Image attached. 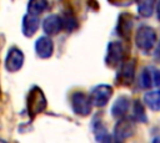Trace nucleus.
<instances>
[{"label": "nucleus", "instance_id": "obj_1", "mask_svg": "<svg viewBox=\"0 0 160 143\" xmlns=\"http://www.w3.org/2000/svg\"><path fill=\"white\" fill-rule=\"evenodd\" d=\"M156 32L152 27L150 26H140L136 31L135 35V44L136 46L144 51V52H149L156 44Z\"/></svg>", "mask_w": 160, "mask_h": 143}, {"label": "nucleus", "instance_id": "obj_2", "mask_svg": "<svg viewBox=\"0 0 160 143\" xmlns=\"http://www.w3.org/2000/svg\"><path fill=\"white\" fill-rule=\"evenodd\" d=\"M28 112L30 117H35L46 108V98L39 87H32L28 95Z\"/></svg>", "mask_w": 160, "mask_h": 143}, {"label": "nucleus", "instance_id": "obj_3", "mask_svg": "<svg viewBox=\"0 0 160 143\" xmlns=\"http://www.w3.org/2000/svg\"><path fill=\"white\" fill-rule=\"evenodd\" d=\"M91 101L90 97H88L82 92H74L71 95V107L72 111L76 114L80 116H88L91 112Z\"/></svg>", "mask_w": 160, "mask_h": 143}, {"label": "nucleus", "instance_id": "obj_4", "mask_svg": "<svg viewBox=\"0 0 160 143\" xmlns=\"http://www.w3.org/2000/svg\"><path fill=\"white\" fill-rule=\"evenodd\" d=\"M112 95V87L109 85H98L90 93V101L96 107H104Z\"/></svg>", "mask_w": 160, "mask_h": 143}, {"label": "nucleus", "instance_id": "obj_5", "mask_svg": "<svg viewBox=\"0 0 160 143\" xmlns=\"http://www.w3.org/2000/svg\"><path fill=\"white\" fill-rule=\"evenodd\" d=\"M134 76H135V60H125V61L122 60L116 76V81L119 82V85L120 83L125 86L131 85Z\"/></svg>", "mask_w": 160, "mask_h": 143}, {"label": "nucleus", "instance_id": "obj_6", "mask_svg": "<svg viewBox=\"0 0 160 143\" xmlns=\"http://www.w3.org/2000/svg\"><path fill=\"white\" fill-rule=\"evenodd\" d=\"M124 60V48L120 42H110L108 46V53H106V65L110 67H115L120 65Z\"/></svg>", "mask_w": 160, "mask_h": 143}, {"label": "nucleus", "instance_id": "obj_7", "mask_svg": "<svg viewBox=\"0 0 160 143\" xmlns=\"http://www.w3.org/2000/svg\"><path fill=\"white\" fill-rule=\"evenodd\" d=\"M22 63H24V53L21 52V50H19L16 47L10 48L6 55V58H5L6 70L10 72H15L21 68Z\"/></svg>", "mask_w": 160, "mask_h": 143}, {"label": "nucleus", "instance_id": "obj_8", "mask_svg": "<svg viewBox=\"0 0 160 143\" xmlns=\"http://www.w3.org/2000/svg\"><path fill=\"white\" fill-rule=\"evenodd\" d=\"M135 132V123L128 118H121L114 129V136L118 141H124L126 138H129L130 136H132Z\"/></svg>", "mask_w": 160, "mask_h": 143}, {"label": "nucleus", "instance_id": "obj_9", "mask_svg": "<svg viewBox=\"0 0 160 143\" xmlns=\"http://www.w3.org/2000/svg\"><path fill=\"white\" fill-rule=\"evenodd\" d=\"M35 51L39 57L41 58H49L52 55L54 51V44L50 37L48 36H41L36 40L35 42Z\"/></svg>", "mask_w": 160, "mask_h": 143}, {"label": "nucleus", "instance_id": "obj_10", "mask_svg": "<svg viewBox=\"0 0 160 143\" xmlns=\"http://www.w3.org/2000/svg\"><path fill=\"white\" fill-rule=\"evenodd\" d=\"M62 29V19L59 15H49L42 21V30L48 35H56Z\"/></svg>", "mask_w": 160, "mask_h": 143}, {"label": "nucleus", "instance_id": "obj_11", "mask_svg": "<svg viewBox=\"0 0 160 143\" xmlns=\"http://www.w3.org/2000/svg\"><path fill=\"white\" fill-rule=\"evenodd\" d=\"M39 19L38 15H32V14H26L22 19V32L25 36H32L38 29H39Z\"/></svg>", "mask_w": 160, "mask_h": 143}, {"label": "nucleus", "instance_id": "obj_12", "mask_svg": "<svg viewBox=\"0 0 160 143\" xmlns=\"http://www.w3.org/2000/svg\"><path fill=\"white\" fill-rule=\"evenodd\" d=\"M129 107H130V99L126 97V96H121L119 97L115 103L112 104L111 107V113L115 118H122L128 111H129Z\"/></svg>", "mask_w": 160, "mask_h": 143}, {"label": "nucleus", "instance_id": "obj_13", "mask_svg": "<svg viewBox=\"0 0 160 143\" xmlns=\"http://www.w3.org/2000/svg\"><path fill=\"white\" fill-rule=\"evenodd\" d=\"M131 27H132V20H131V17L126 12H124L119 17V24H118V32H119V35L122 39L128 40L130 37Z\"/></svg>", "mask_w": 160, "mask_h": 143}, {"label": "nucleus", "instance_id": "obj_14", "mask_svg": "<svg viewBox=\"0 0 160 143\" xmlns=\"http://www.w3.org/2000/svg\"><path fill=\"white\" fill-rule=\"evenodd\" d=\"M144 102L151 111H160V91H150L145 93Z\"/></svg>", "mask_w": 160, "mask_h": 143}, {"label": "nucleus", "instance_id": "obj_15", "mask_svg": "<svg viewBox=\"0 0 160 143\" xmlns=\"http://www.w3.org/2000/svg\"><path fill=\"white\" fill-rule=\"evenodd\" d=\"M155 9V0H138V11L142 17H150Z\"/></svg>", "mask_w": 160, "mask_h": 143}, {"label": "nucleus", "instance_id": "obj_16", "mask_svg": "<svg viewBox=\"0 0 160 143\" xmlns=\"http://www.w3.org/2000/svg\"><path fill=\"white\" fill-rule=\"evenodd\" d=\"M48 7V0H29L28 12L32 15H40Z\"/></svg>", "mask_w": 160, "mask_h": 143}, {"label": "nucleus", "instance_id": "obj_17", "mask_svg": "<svg viewBox=\"0 0 160 143\" xmlns=\"http://www.w3.org/2000/svg\"><path fill=\"white\" fill-rule=\"evenodd\" d=\"M132 118L136 122H146V114H145L144 107L139 101H135L132 106Z\"/></svg>", "mask_w": 160, "mask_h": 143}, {"label": "nucleus", "instance_id": "obj_18", "mask_svg": "<svg viewBox=\"0 0 160 143\" xmlns=\"http://www.w3.org/2000/svg\"><path fill=\"white\" fill-rule=\"evenodd\" d=\"M140 86L142 88H150L151 85H152V78H151V72H150V68H144L141 75H140Z\"/></svg>", "mask_w": 160, "mask_h": 143}, {"label": "nucleus", "instance_id": "obj_19", "mask_svg": "<svg viewBox=\"0 0 160 143\" xmlns=\"http://www.w3.org/2000/svg\"><path fill=\"white\" fill-rule=\"evenodd\" d=\"M62 26H64L66 30L71 31V30H74L75 27H78V21H76V19H75L72 15L68 14V15L62 19Z\"/></svg>", "mask_w": 160, "mask_h": 143}, {"label": "nucleus", "instance_id": "obj_20", "mask_svg": "<svg viewBox=\"0 0 160 143\" xmlns=\"http://www.w3.org/2000/svg\"><path fill=\"white\" fill-rule=\"evenodd\" d=\"M154 82L158 87H160V70H156L154 72Z\"/></svg>", "mask_w": 160, "mask_h": 143}, {"label": "nucleus", "instance_id": "obj_21", "mask_svg": "<svg viewBox=\"0 0 160 143\" xmlns=\"http://www.w3.org/2000/svg\"><path fill=\"white\" fill-rule=\"evenodd\" d=\"M109 1H111V2H115V4H119V2H122L124 0H109Z\"/></svg>", "mask_w": 160, "mask_h": 143}, {"label": "nucleus", "instance_id": "obj_22", "mask_svg": "<svg viewBox=\"0 0 160 143\" xmlns=\"http://www.w3.org/2000/svg\"><path fill=\"white\" fill-rule=\"evenodd\" d=\"M159 19H160V2H159Z\"/></svg>", "mask_w": 160, "mask_h": 143}]
</instances>
